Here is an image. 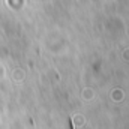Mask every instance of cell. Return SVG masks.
Instances as JSON below:
<instances>
[{
    "label": "cell",
    "mask_w": 129,
    "mask_h": 129,
    "mask_svg": "<svg viewBox=\"0 0 129 129\" xmlns=\"http://www.w3.org/2000/svg\"><path fill=\"white\" fill-rule=\"evenodd\" d=\"M69 129H75V126H74V122H72V119H69Z\"/></svg>",
    "instance_id": "obj_1"
}]
</instances>
